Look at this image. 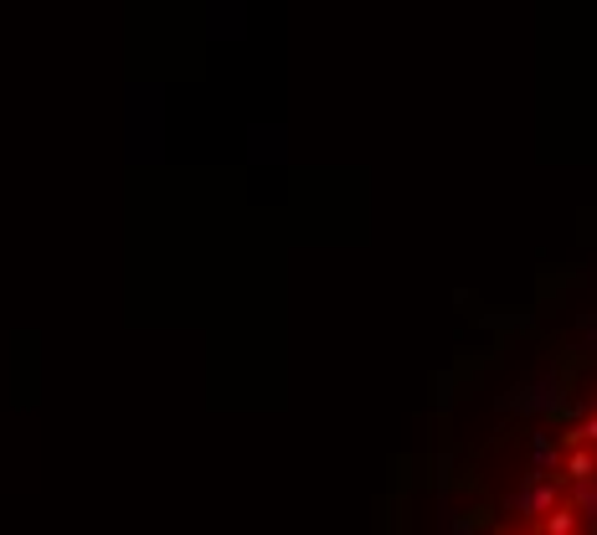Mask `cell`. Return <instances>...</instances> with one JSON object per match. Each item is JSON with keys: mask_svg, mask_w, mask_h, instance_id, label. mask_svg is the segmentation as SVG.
Listing matches in <instances>:
<instances>
[{"mask_svg": "<svg viewBox=\"0 0 597 535\" xmlns=\"http://www.w3.org/2000/svg\"><path fill=\"white\" fill-rule=\"evenodd\" d=\"M515 535H597V407L556 438Z\"/></svg>", "mask_w": 597, "mask_h": 535, "instance_id": "6da1fadb", "label": "cell"}]
</instances>
